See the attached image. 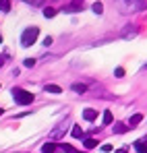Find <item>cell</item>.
Segmentation results:
<instances>
[{"instance_id": "1", "label": "cell", "mask_w": 147, "mask_h": 153, "mask_svg": "<svg viewBox=\"0 0 147 153\" xmlns=\"http://www.w3.org/2000/svg\"><path fill=\"white\" fill-rule=\"evenodd\" d=\"M116 6L122 10V13H131V10H145L147 2L145 0H116Z\"/></svg>"}, {"instance_id": "2", "label": "cell", "mask_w": 147, "mask_h": 153, "mask_svg": "<svg viewBox=\"0 0 147 153\" xmlns=\"http://www.w3.org/2000/svg\"><path fill=\"white\" fill-rule=\"evenodd\" d=\"M13 97H15V102L19 103V105H29V103L33 102V93L31 91H25L21 87H15L13 89Z\"/></svg>"}, {"instance_id": "3", "label": "cell", "mask_w": 147, "mask_h": 153, "mask_svg": "<svg viewBox=\"0 0 147 153\" xmlns=\"http://www.w3.org/2000/svg\"><path fill=\"white\" fill-rule=\"evenodd\" d=\"M37 35H40V29H37V27H27L23 31V35H21V44H23L25 48L31 46V44H35Z\"/></svg>"}, {"instance_id": "4", "label": "cell", "mask_w": 147, "mask_h": 153, "mask_svg": "<svg viewBox=\"0 0 147 153\" xmlns=\"http://www.w3.org/2000/svg\"><path fill=\"white\" fill-rule=\"evenodd\" d=\"M58 149H60V145H56V143H52V141H48V143L42 147V151H44V153H56Z\"/></svg>"}, {"instance_id": "5", "label": "cell", "mask_w": 147, "mask_h": 153, "mask_svg": "<svg viewBox=\"0 0 147 153\" xmlns=\"http://www.w3.org/2000/svg\"><path fill=\"white\" fill-rule=\"evenodd\" d=\"M141 120H143V116H141V114H133V116H131V120H128V128H137Z\"/></svg>"}, {"instance_id": "6", "label": "cell", "mask_w": 147, "mask_h": 153, "mask_svg": "<svg viewBox=\"0 0 147 153\" xmlns=\"http://www.w3.org/2000/svg\"><path fill=\"white\" fill-rule=\"evenodd\" d=\"M135 149H137V153H147V139H139L135 143Z\"/></svg>"}, {"instance_id": "7", "label": "cell", "mask_w": 147, "mask_h": 153, "mask_svg": "<svg viewBox=\"0 0 147 153\" xmlns=\"http://www.w3.org/2000/svg\"><path fill=\"white\" fill-rule=\"evenodd\" d=\"M83 118H85V120H96V118H98V112H96L93 108H87V110H83Z\"/></svg>"}, {"instance_id": "8", "label": "cell", "mask_w": 147, "mask_h": 153, "mask_svg": "<svg viewBox=\"0 0 147 153\" xmlns=\"http://www.w3.org/2000/svg\"><path fill=\"white\" fill-rule=\"evenodd\" d=\"M79 6H81V0H77V2H73V4L64 6V13H77V10H79Z\"/></svg>"}, {"instance_id": "9", "label": "cell", "mask_w": 147, "mask_h": 153, "mask_svg": "<svg viewBox=\"0 0 147 153\" xmlns=\"http://www.w3.org/2000/svg\"><path fill=\"white\" fill-rule=\"evenodd\" d=\"M46 91H48V93H54V95L62 93V89H60L58 85H46Z\"/></svg>"}, {"instance_id": "10", "label": "cell", "mask_w": 147, "mask_h": 153, "mask_svg": "<svg viewBox=\"0 0 147 153\" xmlns=\"http://www.w3.org/2000/svg\"><path fill=\"white\" fill-rule=\"evenodd\" d=\"M56 13H58V10H56V8H52V6H46V8H44V17H46V19H52Z\"/></svg>"}, {"instance_id": "11", "label": "cell", "mask_w": 147, "mask_h": 153, "mask_svg": "<svg viewBox=\"0 0 147 153\" xmlns=\"http://www.w3.org/2000/svg\"><path fill=\"white\" fill-rule=\"evenodd\" d=\"M62 132H66V126H64V124H62V126H58L56 130H54V132H52V134H50V137H52V139H58Z\"/></svg>"}, {"instance_id": "12", "label": "cell", "mask_w": 147, "mask_h": 153, "mask_svg": "<svg viewBox=\"0 0 147 153\" xmlns=\"http://www.w3.org/2000/svg\"><path fill=\"white\" fill-rule=\"evenodd\" d=\"M73 137H75V139H81V137H83V128L79 126V124H75V126H73Z\"/></svg>"}, {"instance_id": "13", "label": "cell", "mask_w": 147, "mask_h": 153, "mask_svg": "<svg viewBox=\"0 0 147 153\" xmlns=\"http://www.w3.org/2000/svg\"><path fill=\"white\" fill-rule=\"evenodd\" d=\"M91 8H93V13H96V15H101V13H104V4H101V2H93V6H91Z\"/></svg>"}, {"instance_id": "14", "label": "cell", "mask_w": 147, "mask_h": 153, "mask_svg": "<svg viewBox=\"0 0 147 153\" xmlns=\"http://www.w3.org/2000/svg\"><path fill=\"white\" fill-rule=\"evenodd\" d=\"M96 145H98V141H96L93 137H89V139H85V147H87V149H93Z\"/></svg>"}, {"instance_id": "15", "label": "cell", "mask_w": 147, "mask_h": 153, "mask_svg": "<svg viewBox=\"0 0 147 153\" xmlns=\"http://www.w3.org/2000/svg\"><path fill=\"white\" fill-rule=\"evenodd\" d=\"M0 10H2V13L10 10V0H0Z\"/></svg>"}, {"instance_id": "16", "label": "cell", "mask_w": 147, "mask_h": 153, "mask_svg": "<svg viewBox=\"0 0 147 153\" xmlns=\"http://www.w3.org/2000/svg\"><path fill=\"white\" fill-rule=\"evenodd\" d=\"M60 149H62L64 153H77V151H75V147H73V145H69V143H62Z\"/></svg>"}, {"instance_id": "17", "label": "cell", "mask_w": 147, "mask_h": 153, "mask_svg": "<svg viewBox=\"0 0 147 153\" xmlns=\"http://www.w3.org/2000/svg\"><path fill=\"white\" fill-rule=\"evenodd\" d=\"M73 91H77V93H85V91H87V87H85L83 83H81V85H79V83H75V85H73Z\"/></svg>"}, {"instance_id": "18", "label": "cell", "mask_w": 147, "mask_h": 153, "mask_svg": "<svg viewBox=\"0 0 147 153\" xmlns=\"http://www.w3.org/2000/svg\"><path fill=\"white\" fill-rule=\"evenodd\" d=\"M126 130H128V124H116V126H114V132H118V134H122Z\"/></svg>"}, {"instance_id": "19", "label": "cell", "mask_w": 147, "mask_h": 153, "mask_svg": "<svg viewBox=\"0 0 147 153\" xmlns=\"http://www.w3.org/2000/svg\"><path fill=\"white\" fill-rule=\"evenodd\" d=\"M104 124H112V112L110 110L104 112Z\"/></svg>"}, {"instance_id": "20", "label": "cell", "mask_w": 147, "mask_h": 153, "mask_svg": "<svg viewBox=\"0 0 147 153\" xmlns=\"http://www.w3.org/2000/svg\"><path fill=\"white\" fill-rule=\"evenodd\" d=\"M114 75L118 76V79H122V76H124V68H116V71H114Z\"/></svg>"}, {"instance_id": "21", "label": "cell", "mask_w": 147, "mask_h": 153, "mask_svg": "<svg viewBox=\"0 0 147 153\" xmlns=\"http://www.w3.org/2000/svg\"><path fill=\"white\" fill-rule=\"evenodd\" d=\"M101 151H104V153H110V151H112V145H101Z\"/></svg>"}, {"instance_id": "22", "label": "cell", "mask_w": 147, "mask_h": 153, "mask_svg": "<svg viewBox=\"0 0 147 153\" xmlns=\"http://www.w3.org/2000/svg\"><path fill=\"white\" fill-rule=\"evenodd\" d=\"M33 64H35L33 58H27V60H25V66H33Z\"/></svg>"}, {"instance_id": "23", "label": "cell", "mask_w": 147, "mask_h": 153, "mask_svg": "<svg viewBox=\"0 0 147 153\" xmlns=\"http://www.w3.org/2000/svg\"><path fill=\"white\" fill-rule=\"evenodd\" d=\"M27 2H31V4H42L44 0H27Z\"/></svg>"}, {"instance_id": "24", "label": "cell", "mask_w": 147, "mask_h": 153, "mask_svg": "<svg viewBox=\"0 0 147 153\" xmlns=\"http://www.w3.org/2000/svg\"><path fill=\"white\" fill-rule=\"evenodd\" d=\"M116 153H126V149H118V151H116Z\"/></svg>"}, {"instance_id": "25", "label": "cell", "mask_w": 147, "mask_h": 153, "mask_svg": "<svg viewBox=\"0 0 147 153\" xmlns=\"http://www.w3.org/2000/svg\"><path fill=\"white\" fill-rule=\"evenodd\" d=\"M2 64H4V58H2V56H0V66H2Z\"/></svg>"}, {"instance_id": "26", "label": "cell", "mask_w": 147, "mask_h": 153, "mask_svg": "<svg viewBox=\"0 0 147 153\" xmlns=\"http://www.w3.org/2000/svg\"><path fill=\"white\" fill-rule=\"evenodd\" d=\"M0 114H2V110H0Z\"/></svg>"}]
</instances>
